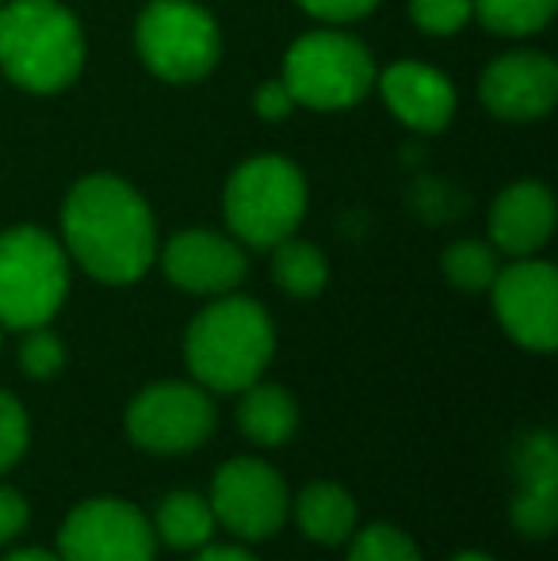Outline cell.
<instances>
[{
  "label": "cell",
  "instance_id": "cell-1",
  "mask_svg": "<svg viewBox=\"0 0 558 561\" xmlns=\"http://www.w3.org/2000/svg\"><path fill=\"white\" fill-rule=\"evenodd\" d=\"M61 249L107 287L138 283L157 260L153 210L123 176H81L61 203Z\"/></svg>",
  "mask_w": 558,
  "mask_h": 561
},
{
  "label": "cell",
  "instance_id": "cell-2",
  "mask_svg": "<svg viewBox=\"0 0 558 561\" xmlns=\"http://www.w3.org/2000/svg\"><path fill=\"white\" fill-rule=\"evenodd\" d=\"M84 69L81 20L61 0L0 4V73L31 96L69 89Z\"/></svg>",
  "mask_w": 558,
  "mask_h": 561
},
{
  "label": "cell",
  "instance_id": "cell-3",
  "mask_svg": "<svg viewBox=\"0 0 558 561\" xmlns=\"http://www.w3.org/2000/svg\"><path fill=\"white\" fill-rule=\"evenodd\" d=\"M276 352V329L261 302L223 295L184 333V363L207 390L241 393L264 375Z\"/></svg>",
  "mask_w": 558,
  "mask_h": 561
},
{
  "label": "cell",
  "instance_id": "cell-4",
  "mask_svg": "<svg viewBox=\"0 0 558 561\" xmlns=\"http://www.w3.org/2000/svg\"><path fill=\"white\" fill-rule=\"evenodd\" d=\"M223 215L234 241L246 249H276L295 237L306 215V176L283 153H257L230 172Z\"/></svg>",
  "mask_w": 558,
  "mask_h": 561
},
{
  "label": "cell",
  "instance_id": "cell-5",
  "mask_svg": "<svg viewBox=\"0 0 558 561\" xmlns=\"http://www.w3.org/2000/svg\"><path fill=\"white\" fill-rule=\"evenodd\" d=\"M375 58L356 35L337 27L306 31L291 43L280 81L295 96V107L310 112H349L375 92Z\"/></svg>",
  "mask_w": 558,
  "mask_h": 561
},
{
  "label": "cell",
  "instance_id": "cell-6",
  "mask_svg": "<svg viewBox=\"0 0 558 561\" xmlns=\"http://www.w3.org/2000/svg\"><path fill=\"white\" fill-rule=\"evenodd\" d=\"M69 295V256L38 226H12L0 233V325H50Z\"/></svg>",
  "mask_w": 558,
  "mask_h": 561
},
{
  "label": "cell",
  "instance_id": "cell-7",
  "mask_svg": "<svg viewBox=\"0 0 558 561\" xmlns=\"http://www.w3.org/2000/svg\"><path fill=\"white\" fill-rule=\"evenodd\" d=\"M141 66L169 84H195L223 58V27L195 0H146L135 23Z\"/></svg>",
  "mask_w": 558,
  "mask_h": 561
},
{
  "label": "cell",
  "instance_id": "cell-8",
  "mask_svg": "<svg viewBox=\"0 0 558 561\" xmlns=\"http://www.w3.org/2000/svg\"><path fill=\"white\" fill-rule=\"evenodd\" d=\"M58 550L61 561H153L157 531L130 501L92 496L66 516Z\"/></svg>",
  "mask_w": 558,
  "mask_h": 561
},
{
  "label": "cell",
  "instance_id": "cell-9",
  "mask_svg": "<svg viewBox=\"0 0 558 561\" xmlns=\"http://www.w3.org/2000/svg\"><path fill=\"white\" fill-rule=\"evenodd\" d=\"M127 432L153 455H184L215 432V401L203 386L153 382L130 401Z\"/></svg>",
  "mask_w": 558,
  "mask_h": 561
},
{
  "label": "cell",
  "instance_id": "cell-10",
  "mask_svg": "<svg viewBox=\"0 0 558 561\" xmlns=\"http://www.w3.org/2000/svg\"><path fill=\"white\" fill-rule=\"evenodd\" d=\"M501 329L528 352H555L558 344V272L536 256L498 267L490 283Z\"/></svg>",
  "mask_w": 558,
  "mask_h": 561
},
{
  "label": "cell",
  "instance_id": "cell-11",
  "mask_svg": "<svg viewBox=\"0 0 558 561\" xmlns=\"http://www.w3.org/2000/svg\"><path fill=\"white\" fill-rule=\"evenodd\" d=\"M210 512L238 539H272L291 512L287 485L261 458H230L210 485Z\"/></svg>",
  "mask_w": 558,
  "mask_h": 561
},
{
  "label": "cell",
  "instance_id": "cell-12",
  "mask_svg": "<svg viewBox=\"0 0 558 561\" xmlns=\"http://www.w3.org/2000/svg\"><path fill=\"white\" fill-rule=\"evenodd\" d=\"M482 107L501 123H536L558 100V66L544 50H509L478 81Z\"/></svg>",
  "mask_w": 558,
  "mask_h": 561
},
{
  "label": "cell",
  "instance_id": "cell-13",
  "mask_svg": "<svg viewBox=\"0 0 558 561\" xmlns=\"http://www.w3.org/2000/svg\"><path fill=\"white\" fill-rule=\"evenodd\" d=\"M161 267L172 287L187 295H230L249 272L246 244L215 229H180L161 249Z\"/></svg>",
  "mask_w": 558,
  "mask_h": 561
},
{
  "label": "cell",
  "instance_id": "cell-14",
  "mask_svg": "<svg viewBox=\"0 0 558 561\" xmlns=\"http://www.w3.org/2000/svg\"><path fill=\"white\" fill-rule=\"evenodd\" d=\"M375 89H379L387 112L406 126V130L418 134H440L452 126L459 96H455V84L440 73L436 66L418 58L390 61L375 73Z\"/></svg>",
  "mask_w": 558,
  "mask_h": 561
},
{
  "label": "cell",
  "instance_id": "cell-15",
  "mask_svg": "<svg viewBox=\"0 0 558 561\" xmlns=\"http://www.w3.org/2000/svg\"><path fill=\"white\" fill-rule=\"evenodd\" d=\"M555 233V195L544 180H516L490 207V244L505 256H536Z\"/></svg>",
  "mask_w": 558,
  "mask_h": 561
},
{
  "label": "cell",
  "instance_id": "cell-16",
  "mask_svg": "<svg viewBox=\"0 0 558 561\" xmlns=\"http://www.w3.org/2000/svg\"><path fill=\"white\" fill-rule=\"evenodd\" d=\"M298 527L306 539L321 542V547H341L356 531V501L333 481H314L298 493L295 504Z\"/></svg>",
  "mask_w": 558,
  "mask_h": 561
},
{
  "label": "cell",
  "instance_id": "cell-17",
  "mask_svg": "<svg viewBox=\"0 0 558 561\" xmlns=\"http://www.w3.org/2000/svg\"><path fill=\"white\" fill-rule=\"evenodd\" d=\"M238 405V424L253 444L261 447H280L295 436L298 428V405L283 386L276 382H253L249 390H241Z\"/></svg>",
  "mask_w": 558,
  "mask_h": 561
},
{
  "label": "cell",
  "instance_id": "cell-18",
  "mask_svg": "<svg viewBox=\"0 0 558 561\" xmlns=\"http://www.w3.org/2000/svg\"><path fill=\"white\" fill-rule=\"evenodd\" d=\"M215 512L210 501H203L200 493H169L157 504V527L161 542H169L172 550H203L215 535Z\"/></svg>",
  "mask_w": 558,
  "mask_h": 561
},
{
  "label": "cell",
  "instance_id": "cell-19",
  "mask_svg": "<svg viewBox=\"0 0 558 561\" xmlns=\"http://www.w3.org/2000/svg\"><path fill=\"white\" fill-rule=\"evenodd\" d=\"M272 252V279L280 290H287L291 298H318L329 283V260L318 244L310 241H280Z\"/></svg>",
  "mask_w": 558,
  "mask_h": 561
},
{
  "label": "cell",
  "instance_id": "cell-20",
  "mask_svg": "<svg viewBox=\"0 0 558 561\" xmlns=\"http://www.w3.org/2000/svg\"><path fill=\"white\" fill-rule=\"evenodd\" d=\"M558 0H475V15L490 35L528 38L555 20Z\"/></svg>",
  "mask_w": 558,
  "mask_h": 561
},
{
  "label": "cell",
  "instance_id": "cell-21",
  "mask_svg": "<svg viewBox=\"0 0 558 561\" xmlns=\"http://www.w3.org/2000/svg\"><path fill=\"white\" fill-rule=\"evenodd\" d=\"M513 524L528 539H547L558 524V473H524L513 501Z\"/></svg>",
  "mask_w": 558,
  "mask_h": 561
},
{
  "label": "cell",
  "instance_id": "cell-22",
  "mask_svg": "<svg viewBox=\"0 0 558 561\" xmlns=\"http://www.w3.org/2000/svg\"><path fill=\"white\" fill-rule=\"evenodd\" d=\"M440 267L452 287L478 295V290H490L498 275V249L490 241H452L440 256Z\"/></svg>",
  "mask_w": 558,
  "mask_h": 561
},
{
  "label": "cell",
  "instance_id": "cell-23",
  "mask_svg": "<svg viewBox=\"0 0 558 561\" xmlns=\"http://www.w3.org/2000/svg\"><path fill=\"white\" fill-rule=\"evenodd\" d=\"M349 561H421V550L406 531L390 524H372L352 539Z\"/></svg>",
  "mask_w": 558,
  "mask_h": 561
},
{
  "label": "cell",
  "instance_id": "cell-24",
  "mask_svg": "<svg viewBox=\"0 0 558 561\" xmlns=\"http://www.w3.org/2000/svg\"><path fill=\"white\" fill-rule=\"evenodd\" d=\"M410 20L432 38H452L475 20V0H410Z\"/></svg>",
  "mask_w": 558,
  "mask_h": 561
},
{
  "label": "cell",
  "instance_id": "cell-25",
  "mask_svg": "<svg viewBox=\"0 0 558 561\" xmlns=\"http://www.w3.org/2000/svg\"><path fill=\"white\" fill-rule=\"evenodd\" d=\"M20 363L31 378H54L61 370V363H66V347L46 325L27 329V340L20 347Z\"/></svg>",
  "mask_w": 558,
  "mask_h": 561
},
{
  "label": "cell",
  "instance_id": "cell-26",
  "mask_svg": "<svg viewBox=\"0 0 558 561\" xmlns=\"http://www.w3.org/2000/svg\"><path fill=\"white\" fill-rule=\"evenodd\" d=\"M27 436H31V428H27L23 405L12 393L0 390V473L20 462V455L27 450Z\"/></svg>",
  "mask_w": 558,
  "mask_h": 561
},
{
  "label": "cell",
  "instance_id": "cell-27",
  "mask_svg": "<svg viewBox=\"0 0 558 561\" xmlns=\"http://www.w3.org/2000/svg\"><path fill=\"white\" fill-rule=\"evenodd\" d=\"M295 4L321 23H352V20L372 15L383 0H295Z\"/></svg>",
  "mask_w": 558,
  "mask_h": 561
},
{
  "label": "cell",
  "instance_id": "cell-28",
  "mask_svg": "<svg viewBox=\"0 0 558 561\" xmlns=\"http://www.w3.org/2000/svg\"><path fill=\"white\" fill-rule=\"evenodd\" d=\"M253 112L264 118V123H283L291 112H295V96L287 92V84L280 81H264L261 89L253 92Z\"/></svg>",
  "mask_w": 558,
  "mask_h": 561
},
{
  "label": "cell",
  "instance_id": "cell-29",
  "mask_svg": "<svg viewBox=\"0 0 558 561\" xmlns=\"http://www.w3.org/2000/svg\"><path fill=\"white\" fill-rule=\"evenodd\" d=\"M27 527V501L15 489L0 485V542L15 539Z\"/></svg>",
  "mask_w": 558,
  "mask_h": 561
},
{
  "label": "cell",
  "instance_id": "cell-30",
  "mask_svg": "<svg viewBox=\"0 0 558 561\" xmlns=\"http://www.w3.org/2000/svg\"><path fill=\"white\" fill-rule=\"evenodd\" d=\"M195 561H257V558L241 547H203V554Z\"/></svg>",
  "mask_w": 558,
  "mask_h": 561
},
{
  "label": "cell",
  "instance_id": "cell-31",
  "mask_svg": "<svg viewBox=\"0 0 558 561\" xmlns=\"http://www.w3.org/2000/svg\"><path fill=\"white\" fill-rule=\"evenodd\" d=\"M4 561H61V558L46 554V550H12Z\"/></svg>",
  "mask_w": 558,
  "mask_h": 561
},
{
  "label": "cell",
  "instance_id": "cell-32",
  "mask_svg": "<svg viewBox=\"0 0 558 561\" xmlns=\"http://www.w3.org/2000/svg\"><path fill=\"white\" fill-rule=\"evenodd\" d=\"M452 561H493L490 554H478V550H467V554H455Z\"/></svg>",
  "mask_w": 558,
  "mask_h": 561
},
{
  "label": "cell",
  "instance_id": "cell-33",
  "mask_svg": "<svg viewBox=\"0 0 558 561\" xmlns=\"http://www.w3.org/2000/svg\"><path fill=\"white\" fill-rule=\"evenodd\" d=\"M0 4H4V0H0Z\"/></svg>",
  "mask_w": 558,
  "mask_h": 561
}]
</instances>
